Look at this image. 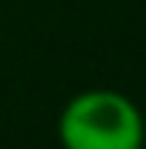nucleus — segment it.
<instances>
[{
	"instance_id": "obj_2",
	"label": "nucleus",
	"mask_w": 146,
	"mask_h": 149,
	"mask_svg": "<svg viewBox=\"0 0 146 149\" xmlns=\"http://www.w3.org/2000/svg\"><path fill=\"white\" fill-rule=\"evenodd\" d=\"M143 149H146V146H143Z\"/></svg>"
},
{
	"instance_id": "obj_1",
	"label": "nucleus",
	"mask_w": 146,
	"mask_h": 149,
	"mask_svg": "<svg viewBox=\"0 0 146 149\" xmlns=\"http://www.w3.org/2000/svg\"><path fill=\"white\" fill-rule=\"evenodd\" d=\"M61 149H143L146 122L128 94L88 88L64 104L58 116Z\"/></svg>"
}]
</instances>
